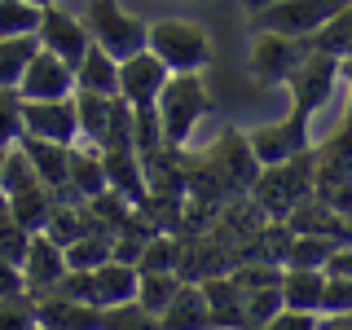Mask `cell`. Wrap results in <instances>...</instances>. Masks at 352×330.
I'll list each match as a JSON object with an SVG mask.
<instances>
[{
    "label": "cell",
    "mask_w": 352,
    "mask_h": 330,
    "mask_svg": "<svg viewBox=\"0 0 352 330\" xmlns=\"http://www.w3.org/2000/svg\"><path fill=\"white\" fill-rule=\"evenodd\" d=\"M146 49L168 66L172 75H198L212 62V36L190 18H159L146 31Z\"/></svg>",
    "instance_id": "cell-1"
},
{
    "label": "cell",
    "mask_w": 352,
    "mask_h": 330,
    "mask_svg": "<svg viewBox=\"0 0 352 330\" xmlns=\"http://www.w3.org/2000/svg\"><path fill=\"white\" fill-rule=\"evenodd\" d=\"M154 110H159V132H163V146L181 150L185 141L194 137V128L203 124L207 115V93L198 75H168L163 93L154 97Z\"/></svg>",
    "instance_id": "cell-2"
},
{
    "label": "cell",
    "mask_w": 352,
    "mask_h": 330,
    "mask_svg": "<svg viewBox=\"0 0 352 330\" xmlns=\"http://www.w3.org/2000/svg\"><path fill=\"white\" fill-rule=\"evenodd\" d=\"M80 22H84L88 40H93L97 49H106L115 62H124V58H132V53L146 49L150 22H141L137 14H128L119 0H84Z\"/></svg>",
    "instance_id": "cell-3"
},
{
    "label": "cell",
    "mask_w": 352,
    "mask_h": 330,
    "mask_svg": "<svg viewBox=\"0 0 352 330\" xmlns=\"http://www.w3.org/2000/svg\"><path fill=\"white\" fill-rule=\"evenodd\" d=\"M317 185V172H313V150L295 154V159L286 163H273V168H260L256 176V203L260 212H269L273 220H286V212H291L300 198H308V190Z\"/></svg>",
    "instance_id": "cell-4"
},
{
    "label": "cell",
    "mask_w": 352,
    "mask_h": 330,
    "mask_svg": "<svg viewBox=\"0 0 352 330\" xmlns=\"http://www.w3.org/2000/svg\"><path fill=\"white\" fill-rule=\"evenodd\" d=\"M335 84H339V58L308 49V58L286 75V93H291V106H295L291 110L295 124H304L308 132H313V119H317V110L330 102Z\"/></svg>",
    "instance_id": "cell-5"
},
{
    "label": "cell",
    "mask_w": 352,
    "mask_h": 330,
    "mask_svg": "<svg viewBox=\"0 0 352 330\" xmlns=\"http://www.w3.org/2000/svg\"><path fill=\"white\" fill-rule=\"evenodd\" d=\"M352 0H278L251 14L256 31H282V36H313L317 27H326L339 9H348Z\"/></svg>",
    "instance_id": "cell-6"
},
{
    "label": "cell",
    "mask_w": 352,
    "mask_h": 330,
    "mask_svg": "<svg viewBox=\"0 0 352 330\" xmlns=\"http://www.w3.org/2000/svg\"><path fill=\"white\" fill-rule=\"evenodd\" d=\"M308 58V36H282V31H260L251 49V71L264 84H286V75Z\"/></svg>",
    "instance_id": "cell-7"
},
{
    "label": "cell",
    "mask_w": 352,
    "mask_h": 330,
    "mask_svg": "<svg viewBox=\"0 0 352 330\" xmlns=\"http://www.w3.org/2000/svg\"><path fill=\"white\" fill-rule=\"evenodd\" d=\"M71 93H75V66L49 49H36V58L18 80V97L22 102H58V97H71Z\"/></svg>",
    "instance_id": "cell-8"
},
{
    "label": "cell",
    "mask_w": 352,
    "mask_h": 330,
    "mask_svg": "<svg viewBox=\"0 0 352 330\" xmlns=\"http://www.w3.org/2000/svg\"><path fill=\"white\" fill-rule=\"evenodd\" d=\"M247 146H251L260 168H273V163H286V159H295V154L313 150V132L286 115V119H273V124H260L247 137Z\"/></svg>",
    "instance_id": "cell-9"
},
{
    "label": "cell",
    "mask_w": 352,
    "mask_h": 330,
    "mask_svg": "<svg viewBox=\"0 0 352 330\" xmlns=\"http://www.w3.org/2000/svg\"><path fill=\"white\" fill-rule=\"evenodd\" d=\"M71 97H58V102H22V137L58 141V146L80 141V124H75V102Z\"/></svg>",
    "instance_id": "cell-10"
},
{
    "label": "cell",
    "mask_w": 352,
    "mask_h": 330,
    "mask_svg": "<svg viewBox=\"0 0 352 330\" xmlns=\"http://www.w3.org/2000/svg\"><path fill=\"white\" fill-rule=\"evenodd\" d=\"M168 75L172 71L154 58L150 49L132 53V58L119 62V102H124V106H154V97L163 93Z\"/></svg>",
    "instance_id": "cell-11"
},
{
    "label": "cell",
    "mask_w": 352,
    "mask_h": 330,
    "mask_svg": "<svg viewBox=\"0 0 352 330\" xmlns=\"http://www.w3.org/2000/svg\"><path fill=\"white\" fill-rule=\"evenodd\" d=\"M36 40H40V49H49V53H58L62 62H80L84 58V49L93 40H88V31H84V22L80 14H66L62 9V0L58 5H49L40 14V27H36Z\"/></svg>",
    "instance_id": "cell-12"
},
{
    "label": "cell",
    "mask_w": 352,
    "mask_h": 330,
    "mask_svg": "<svg viewBox=\"0 0 352 330\" xmlns=\"http://www.w3.org/2000/svg\"><path fill=\"white\" fill-rule=\"evenodd\" d=\"M22 291L31 295V300H40V295H49L53 286L62 282V273H66V256H62V247L53 242L49 234H31L27 242V256H22Z\"/></svg>",
    "instance_id": "cell-13"
},
{
    "label": "cell",
    "mask_w": 352,
    "mask_h": 330,
    "mask_svg": "<svg viewBox=\"0 0 352 330\" xmlns=\"http://www.w3.org/2000/svg\"><path fill=\"white\" fill-rule=\"evenodd\" d=\"M97 322H102V308L97 304L66 300L58 291L36 300V326H44V330H97Z\"/></svg>",
    "instance_id": "cell-14"
},
{
    "label": "cell",
    "mask_w": 352,
    "mask_h": 330,
    "mask_svg": "<svg viewBox=\"0 0 352 330\" xmlns=\"http://www.w3.org/2000/svg\"><path fill=\"white\" fill-rule=\"evenodd\" d=\"M66 190L80 198V203L106 190L102 150H97V146H88V141H71V150H66Z\"/></svg>",
    "instance_id": "cell-15"
},
{
    "label": "cell",
    "mask_w": 352,
    "mask_h": 330,
    "mask_svg": "<svg viewBox=\"0 0 352 330\" xmlns=\"http://www.w3.org/2000/svg\"><path fill=\"white\" fill-rule=\"evenodd\" d=\"M137 264H119V260H106L102 269H93V304L97 308H115V304H128L137 300Z\"/></svg>",
    "instance_id": "cell-16"
},
{
    "label": "cell",
    "mask_w": 352,
    "mask_h": 330,
    "mask_svg": "<svg viewBox=\"0 0 352 330\" xmlns=\"http://www.w3.org/2000/svg\"><path fill=\"white\" fill-rule=\"evenodd\" d=\"M22 154L31 159V168H36V181L58 198L66 190V150L71 146H58V141H36V137H18Z\"/></svg>",
    "instance_id": "cell-17"
},
{
    "label": "cell",
    "mask_w": 352,
    "mask_h": 330,
    "mask_svg": "<svg viewBox=\"0 0 352 330\" xmlns=\"http://www.w3.org/2000/svg\"><path fill=\"white\" fill-rule=\"evenodd\" d=\"M278 291H282V308H295V313H322L326 273L322 269H282Z\"/></svg>",
    "instance_id": "cell-18"
},
{
    "label": "cell",
    "mask_w": 352,
    "mask_h": 330,
    "mask_svg": "<svg viewBox=\"0 0 352 330\" xmlns=\"http://www.w3.org/2000/svg\"><path fill=\"white\" fill-rule=\"evenodd\" d=\"M71 102H75V124H80V141H88V146H102V141H106V128H110V119H115L119 97L84 93V88H75Z\"/></svg>",
    "instance_id": "cell-19"
},
{
    "label": "cell",
    "mask_w": 352,
    "mask_h": 330,
    "mask_svg": "<svg viewBox=\"0 0 352 330\" xmlns=\"http://www.w3.org/2000/svg\"><path fill=\"white\" fill-rule=\"evenodd\" d=\"M75 88L84 93H106V97H119V62L110 58L106 49L88 44L84 58L75 62Z\"/></svg>",
    "instance_id": "cell-20"
},
{
    "label": "cell",
    "mask_w": 352,
    "mask_h": 330,
    "mask_svg": "<svg viewBox=\"0 0 352 330\" xmlns=\"http://www.w3.org/2000/svg\"><path fill=\"white\" fill-rule=\"evenodd\" d=\"M159 322H163V330H207V326H212V313H207L203 291H198V286H185V282H181L176 300L159 313Z\"/></svg>",
    "instance_id": "cell-21"
},
{
    "label": "cell",
    "mask_w": 352,
    "mask_h": 330,
    "mask_svg": "<svg viewBox=\"0 0 352 330\" xmlns=\"http://www.w3.org/2000/svg\"><path fill=\"white\" fill-rule=\"evenodd\" d=\"M339 247V238H326V234H295L291 247L282 256V269H322L326 273V260L330 251Z\"/></svg>",
    "instance_id": "cell-22"
},
{
    "label": "cell",
    "mask_w": 352,
    "mask_h": 330,
    "mask_svg": "<svg viewBox=\"0 0 352 330\" xmlns=\"http://www.w3.org/2000/svg\"><path fill=\"white\" fill-rule=\"evenodd\" d=\"M49 212H53V194L44 190V185H31V190H22V194H9V216H14L27 234H40V229L49 225Z\"/></svg>",
    "instance_id": "cell-23"
},
{
    "label": "cell",
    "mask_w": 352,
    "mask_h": 330,
    "mask_svg": "<svg viewBox=\"0 0 352 330\" xmlns=\"http://www.w3.org/2000/svg\"><path fill=\"white\" fill-rule=\"evenodd\" d=\"M308 49H313V53H330V58H339V62L352 58V5L339 9L326 27H317L313 36H308Z\"/></svg>",
    "instance_id": "cell-24"
},
{
    "label": "cell",
    "mask_w": 352,
    "mask_h": 330,
    "mask_svg": "<svg viewBox=\"0 0 352 330\" xmlns=\"http://www.w3.org/2000/svg\"><path fill=\"white\" fill-rule=\"evenodd\" d=\"M36 49H40L36 36H5L0 40V88H18L22 71L36 58Z\"/></svg>",
    "instance_id": "cell-25"
},
{
    "label": "cell",
    "mask_w": 352,
    "mask_h": 330,
    "mask_svg": "<svg viewBox=\"0 0 352 330\" xmlns=\"http://www.w3.org/2000/svg\"><path fill=\"white\" fill-rule=\"evenodd\" d=\"M176 291H181V273H141V282H137V304L146 308V313L159 317L163 308L176 300Z\"/></svg>",
    "instance_id": "cell-26"
},
{
    "label": "cell",
    "mask_w": 352,
    "mask_h": 330,
    "mask_svg": "<svg viewBox=\"0 0 352 330\" xmlns=\"http://www.w3.org/2000/svg\"><path fill=\"white\" fill-rule=\"evenodd\" d=\"M62 256H66V269H102V264L110 260V234H80L71 242V247H62Z\"/></svg>",
    "instance_id": "cell-27"
},
{
    "label": "cell",
    "mask_w": 352,
    "mask_h": 330,
    "mask_svg": "<svg viewBox=\"0 0 352 330\" xmlns=\"http://www.w3.org/2000/svg\"><path fill=\"white\" fill-rule=\"evenodd\" d=\"M176 264H181V247H176V238L150 234L146 242H141L137 273H176Z\"/></svg>",
    "instance_id": "cell-28"
},
{
    "label": "cell",
    "mask_w": 352,
    "mask_h": 330,
    "mask_svg": "<svg viewBox=\"0 0 352 330\" xmlns=\"http://www.w3.org/2000/svg\"><path fill=\"white\" fill-rule=\"evenodd\" d=\"M97 330H163V322L154 313H146L137 300H128V304L102 308V322H97Z\"/></svg>",
    "instance_id": "cell-29"
},
{
    "label": "cell",
    "mask_w": 352,
    "mask_h": 330,
    "mask_svg": "<svg viewBox=\"0 0 352 330\" xmlns=\"http://www.w3.org/2000/svg\"><path fill=\"white\" fill-rule=\"evenodd\" d=\"M40 14L31 0H0V40L5 36H36L40 27Z\"/></svg>",
    "instance_id": "cell-30"
},
{
    "label": "cell",
    "mask_w": 352,
    "mask_h": 330,
    "mask_svg": "<svg viewBox=\"0 0 352 330\" xmlns=\"http://www.w3.org/2000/svg\"><path fill=\"white\" fill-rule=\"evenodd\" d=\"M31 185H40L36 181V168H31V159L22 154V146H9L5 150V168H0V194H22V190H31Z\"/></svg>",
    "instance_id": "cell-31"
},
{
    "label": "cell",
    "mask_w": 352,
    "mask_h": 330,
    "mask_svg": "<svg viewBox=\"0 0 352 330\" xmlns=\"http://www.w3.org/2000/svg\"><path fill=\"white\" fill-rule=\"evenodd\" d=\"M282 308V291L278 286H260V291H247L242 295V330H256L264 326L273 313Z\"/></svg>",
    "instance_id": "cell-32"
},
{
    "label": "cell",
    "mask_w": 352,
    "mask_h": 330,
    "mask_svg": "<svg viewBox=\"0 0 352 330\" xmlns=\"http://www.w3.org/2000/svg\"><path fill=\"white\" fill-rule=\"evenodd\" d=\"M132 146H137L141 159H146V154H154V150H163L159 110H154V106H132Z\"/></svg>",
    "instance_id": "cell-33"
},
{
    "label": "cell",
    "mask_w": 352,
    "mask_h": 330,
    "mask_svg": "<svg viewBox=\"0 0 352 330\" xmlns=\"http://www.w3.org/2000/svg\"><path fill=\"white\" fill-rule=\"evenodd\" d=\"M0 330H36V300L27 291L0 295Z\"/></svg>",
    "instance_id": "cell-34"
},
{
    "label": "cell",
    "mask_w": 352,
    "mask_h": 330,
    "mask_svg": "<svg viewBox=\"0 0 352 330\" xmlns=\"http://www.w3.org/2000/svg\"><path fill=\"white\" fill-rule=\"evenodd\" d=\"M22 137V97L18 88H0V146H18Z\"/></svg>",
    "instance_id": "cell-35"
},
{
    "label": "cell",
    "mask_w": 352,
    "mask_h": 330,
    "mask_svg": "<svg viewBox=\"0 0 352 330\" xmlns=\"http://www.w3.org/2000/svg\"><path fill=\"white\" fill-rule=\"evenodd\" d=\"M344 313H352V278H326L322 317H344Z\"/></svg>",
    "instance_id": "cell-36"
},
{
    "label": "cell",
    "mask_w": 352,
    "mask_h": 330,
    "mask_svg": "<svg viewBox=\"0 0 352 330\" xmlns=\"http://www.w3.org/2000/svg\"><path fill=\"white\" fill-rule=\"evenodd\" d=\"M322 326V313H295V308H278L264 326L256 330H317Z\"/></svg>",
    "instance_id": "cell-37"
},
{
    "label": "cell",
    "mask_w": 352,
    "mask_h": 330,
    "mask_svg": "<svg viewBox=\"0 0 352 330\" xmlns=\"http://www.w3.org/2000/svg\"><path fill=\"white\" fill-rule=\"evenodd\" d=\"M326 278H352V242H339L326 260Z\"/></svg>",
    "instance_id": "cell-38"
},
{
    "label": "cell",
    "mask_w": 352,
    "mask_h": 330,
    "mask_svg": "<svg viewBox=\"0 0 352 330\" xmlns=\"http://www.w3.org/2000/svg\"><path fill=\"white\" fill-rule=\"evenodd\" d=\"M18 291H22V269L0 260V295H18Z\"/></svg>",
    "instance_id": "cell-39"
},
{
    "label": "cell",
    "mask_w": 352,
    "mask_h": 330,
    "mask_svg": "<svg viewBox=\"0 0 352 330\" xmlns=\"http://www.w3.org/2000/svg\"><path fill=\"white\" fill-rule=\"evenodd\" d=\"M317 330H352V326H344L339 317H322V326H317Z\"/></svg>",
    "instance_id": "cell-40"
},
{
    "label": "cell",
    "mask_w": 352,
    "mask_h": 330,
    "mask_svg": "<svg viewBox=\"0 0 352 330\" xmlns=\"http://www.w3.org/2000/svg\"><path fill=\"white\" fill-rule=\"evenodd\" d=\"M242 5H247L251 14H256V9H264V5H278V0H242Z\"/></svg>",
    "instance_id": "cell-41"
},
{
    "label": "cell",
    "mask_w": 352,
    "mask_h": 330,
    "mask_svg": "<svg viewBox=\"0 0 352 330\" xmlns=\"http://www.w3.org/2000/svg\"><path fill=\"white\" fill-rule=\"evenodd\" d=\"M31 5H36V9H49V5H58V0H31Z\"/></svg>",
    "instance_id": "cell-42"
},
{
    "label": "cell",
    "mask_w": 352,
    "mask_h": 330,
    "mask_svg": "<svg viewBox=\"0 0 352 330\" xmlns=\"http://www.w3.org/2000/svg\"><path fill=\"white\" fill-rule=\"evenodd\" d=\"M339 322H344V326H352V313H344V317H339Z\"/></svg>",
    "instance_id": "cell-43"
},
{
    "label": "cell",
    "mask_w": 352,
    "mask_h": 330,
    "mask_svg": "<svg viewBox=\"0 0 352 330\" xmlns=\"http://www.w3.org/2000/svg\"><path fill=\"white\" fill-rule=\"evenodd\" d=\"M0 168H5V146H0Z\"/></svg>",
    "instance_id": "cell-44"
},
{
    "label": "cell",
    "mask_w": 352,
    "mask_h": 330,
    "mask_svg": "<svg viewBox=\"0 0 352 330\" xmlns=\"http://www.w3.org/2000/svg\"><path fill=\"white\" fill-rule=\"evenodd\" d=\"M36 330H44V326H36Z\"/></svg>",
    "instance_id": "cell-45"
}]
</instances>
